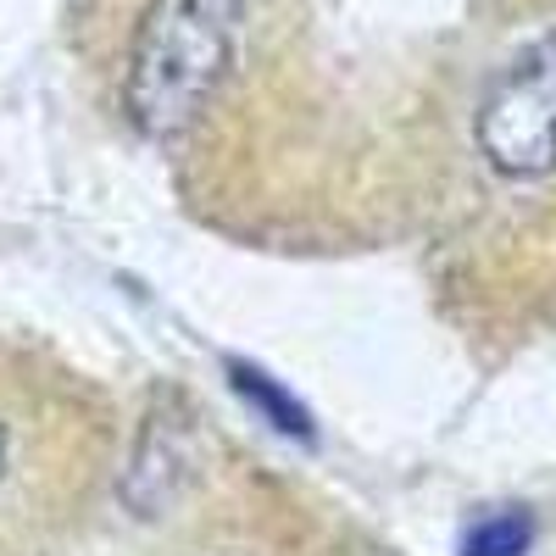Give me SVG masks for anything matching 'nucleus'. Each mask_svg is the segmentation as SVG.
<instances>
[{
    "instance_id": "f257e3e1",
    "label": "nucleus",
    "mask_w": 556,
    "mask_h": 556,
    "mask_svg": "<svg viewBox=\"0 0 556 556\" xmlns=\"http://www.w3.org/2000/svg\"><path fill=\"white\" fill-rule=\"evenodd\" d=\"M245 0H151L134 28L123 106L146 139H178L201 123L235 67Z\"/></svg>"
},
{
    "instance_id": "f03ea898",
    "label": "nucleus",
    "mask_w": 556,
    "mask_h": 556,
    "mask_svg": "<svg viewBox=\"0 0 556 556\" xmlns=\"http://www.w3.org/2000/svg\"><path fill=\"white\" fill-rule=\"evenodd\" d=\"M473 134L490 167L506 178H540L556 167V28L495 73Z\"/></svg>"
},
{
    "instance_id": "7ed1b4c3",
    "label": "nucleus",
    "mask_w": 556,
    "mask_h": 556,
    "mask_svg": "<svg viewBox=\"0 0 556 556\" xmlns=\"http://www.w3.org/2000/svg\"><path fill=\"white\" fill-rule=\"evenodd\" d=\"M184 484H190V417L162 401L139 424L134 462L123 473V506L134 518H162L184 495Z\"/></svg>"
},
{
    "instance_id": "20e7f679",
    "label": "nucleus",
    "mask_w": 556,
    "mask_h": 556,
    "mask_svg": "<svg viewBox=\"0 0 556 556\" xmlns=\"http://www.w3.org/2000/svg\"><path fill=\"white\" fill-rule=\"evenodd\" d=\"M228 384L240 390V401L262 417V424H273L278 434H290V440H301V445H312L317 440V424H312V412H306V401H295L285 384H278L273 374H262L256 362H228Z\"/></svg>"
},
{
    "instance_id": "39448f33",
    "label": "nucleus",
    "mask_w": 556,
    "mask_h": 556,
    "mask_svg": "<svg viewBox=\"0 0 556 556\" xmlns=\"http://www.w3.org/2000/svg\"><path fill=\"white\" fill-rule=\"evenodd\" d=\"M529 545H534L529 506H495V513L468 523L456 556H529Z\"/></svg>"
},
{
    "instance_id": "423d86ee",
    "label": "nucleus",
    "mask_w": 556,
    "mask_h": 556,
    "mask_svg": "<svg viewBox=\"0 0 556 556\" xmlns=\"http://www.w3.org/2000/svg\"><path fill=\"white\" fill-rule=\"evenodd\" d=\"M0 479H7V424H0Z\"/></svg>"
}]
</instances>
